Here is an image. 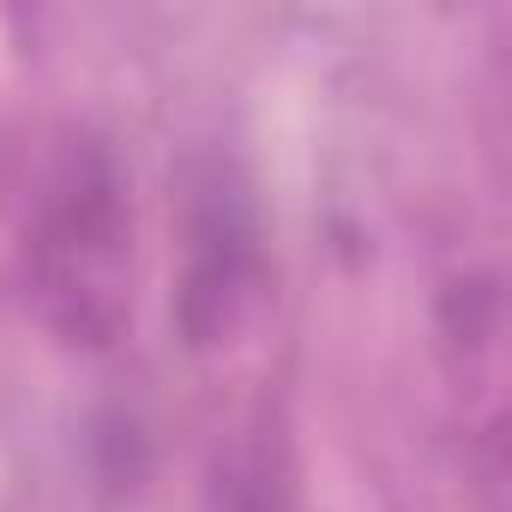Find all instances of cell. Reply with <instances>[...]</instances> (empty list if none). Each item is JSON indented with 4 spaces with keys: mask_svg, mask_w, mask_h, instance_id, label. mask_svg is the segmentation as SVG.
<instances>
[{
    "mask_svg": "<svg viewBox=\"0 0 512 512\" xmlns=\"http://www.w3.org/2000/svg\"><path fill=\"white\" fill-rule=\"evenodd\" d=\"M199 512H308L284 440L266 434V428L235 434V440L211 458V470H205Z\"/></svg>",
    "mask_w": 512,
    "mask_h": 512,
    "instance_id": "obj_3",
    "label": "cell"
},
{
    "mask_svg": "<svg viewBox=\"0 0 512 512\" xmlns=\"http://www.w3.org/2000/svg\"><path fill=\"white\" fill-rule=\"evenodd\" d=\"M266 284V223L235 157H193L175 199V326L187 350H217L241 332Z\"/></svg>",
    "mask_w": 512,
    "mask_h": 512,
    "instance_id": "obj_2",
    "label": "cell"
},
{
    "mask_svg": "<svg viewBox=\"0 0 512 512\" xmlns=\"http://www.w3.org/2000/svg\"><path fill=\"white\" fill-rule=\"evenodd\" d=\"M19 278L43 332L67 350H115L133 320V193L115 145L91 127H61L43 151Z\"/></svg>",
    "mask_w": 512,
    "mask_h": 512,
    "instance_id": "obj_1",
    "label": "cell"
}]
</instances>
